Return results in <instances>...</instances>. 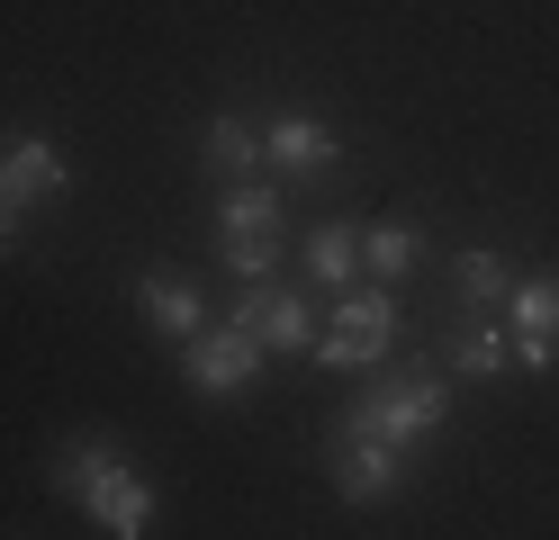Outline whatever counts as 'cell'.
<instances>
[{"label": "cell", "mask_w": 559, "mask_h": 540, "mask_svg": "<svg viewBox=\"0 0 559 540\" xmlns=\"http://www.w3.org/2000/svg\"><path fill=\"white\" fill-rule=\"evenodd\" d=\"M442 415H451V379H433V370H397V379L361 387L343 423H353V432H379L389 451H425L433 432H442Z\"/></svg>", "instance_id": "3957f363"}, {"label": "cell", "mask_w": 559, "mask_h": 540, "mask_svg": "<svg viewBox=\"0 0 559 540\" xmlns=\"http://www.w3.org/2000/svg\"><path fill=\"white\" fill-rule=\"evenodd\" d=\"M217 235H226V271L235 279H271L280 271V190L235 180V190L217 199Z\"/></svg>", "instance_id": "8992f818"}, {"label": "cell", "mask_w": 559, "mask_h": 540, "mask_svg": "<svg viewBox=\"0 0 559 540\" xmlns=\"http://www.w3.org/2000/svg\"><path fill=\"white\" fill-rule=\"evenodd\" d=\"M325 468H334V495H343V504H389V495H397V478H406V451H389L379 432L334 423Z\"/></svg>", "instance_id": "ba28073f"}, {"label": "cell", "mask_w": 559, "mask_h": 540, "mask_svg": "<svg viewBox=\"0 0 559 540\" xmlns=\"http://www.w3.org/2000/svg\"><path fill=\"white\" fill-rule=\"evenodd\" d=\"M181 379H190V396H207V406H235V396L262 379V343L243 334L235 315L226 324H199V334L181 343Z\"/></svg>", "instance_id": "5b68a950"}, {"label": "cell", "mask_w": 559, "mask_h": 540, "mask_svg": "<svg viewBox=\"0 0 559 540\" xmlns=\"http://www.w3.org/2000/svg\"><path fill=\"white\" fill-rule=\"evenodd\" d=\"M46 199H73V154H63L46 127H19L0 144V252L27 243V216Z\"/></svg>", "instance_id": "7a4b0ae2"}, {"label": "cell", "mask_w": 559, "mask_h": 540, "mask_svg": "<svg viewBox=\"0 0 559 540\" xmlns=\"http://www.w3.org/2000/svg\"><path fill=\"white\" fill-rule=\"evenodd\" d=\"M442 360H451L461 379H506V370H514V334H506V324H487V315H461V324L442 334Z\"/></svg>", "instance_id": "7c38bea8"}, {"label": "cell", "mask_w": 559, "mask_h": 540, "mask_svg": "<svg viewBox=\"0 0 559 540\" xmlns=\"http://www.w3.org/2000/svg\"><path fill=\"white\" fill-rule=\"evenodd\" d=\"M353 271H361V226L325 216V226L307 235V279H317L325 298H343V288H353Z\"/></svg>", "instance_id": "5bb4252c"}, {"label": "cell", "mask_w": 559, "mask_h": 540, "mask_svg": "<svg viewBox=\"0 0 559 540\" xmlns=\"http://www.w3.org/2000/svg\"><path fill=\"white\" fill-rule=\"evenodd\" d=\"M135 307H145V324H154L163 343H190L199 324H207V288L190 271H145V279H135Z\"/></svg>", "instance_id": "8fae6325"}, {"label": "cell", "mask_w": 559, "mask_h": 540, "mask_svg": "<svg viewBox=\"0 0 559 540\" xmlns=\"http://www.w3.org/2000/svg\"><path fill=\"white\" fill-rule=\"evenodd\" d=\"M46 487H55V495H73L109 540H145V531H154V487H145V468H127V459H118L109 432H73V442H55Z\"/></svg>", "instance_id": "6da1fadb"}, {"label": "cell", "mask_w": 559, "mask_h": 540, "mask_svg": "<svg viewBox=\"0 0 559 540\" xmlns=\"http://www.w3.org/2000/svg\"><path fill=\"white\" fill-rule=\"evenodd\" d=\"M451 288H461L469 307H506V288H514V271L497 262V252H461V262H451Z\"/></svg>", "instance_id": "2e32d148"}, {"label": "cell", "mask_w": 559, "mask_h": 540, "mask_svg": "<svg viewBox=\"0 0 559 540\" xmlns=\"http://www.w3.org/2000/svg\"><path fill=\"white\" fill-rule=\"evenodd\" d=\"M389 343H397V288L370 279V288H343V298H334V324L307 351H317L325 370H379Z\"/></svg>", "instance_id": "277c9868"}, {"label": "cell", "mask_w": 559, "mask_h": 540, "mask_svg": "<svg viewBox=\"0 0 559 540\" xmlns=\"http://www.w3.org/2000/svg\"><path fill=\"white\" fill-rule=\"evenodd\" d=\"M235 324H243L262 351H307V343H317V307H307L298 288H280V279H243Z\"/></svg>", "instance_id": "9c48e42d"}, {"label": "cell", "mask_w": 559, "mask_h": 540, "mask_svg": "<svg viewBox=\"0 0 559 540\" xmlns=\"http://www.w3.org/2000/svg\"><path fill=\"white\" fill-rule=\"evenodd\" d=\"M262 163H280L289 180H325L343 163V135L325 118H307V108H289V118H271L262 127Z\"/></svg>", "instance_id": "30bf717a"}, {"label": "cell", "mask_w": 559, "mask_h": 540, "mask_svg": "<svg viewBox=\"0 0 559 540\" xmlns=\"http://www.w3.org/2000/svg\"><path fill=\"white\" fill-rule=\"evenodd\" d=\"M415 262H425V243H415V226H406V216H379V226H361V271L370 279H406Z\"/></svg>", "instance_id": "9a60e30c"}, {"label": "cell", "mask_w": 559, "mask_h": 540, "mask_svg": "<svg viewBox=\"0 0 559 540\" xmlns=\"http://www.w3.org/2000/svg\"><path fill=\"white\" fill-rule=\"evenodd\" d=\"M199 163L217 171L226 190H235V180H253V171H262V127H243V118H207V127H199Z\"/></svg>", "instance_id": "4fadbf2b"}, {"label": "cell", "mask_w": 559, "mask_h": 540, "mask_svg": "<svg viewBox=\"0 0 559 540\" xmlns=\"http://www.w3.org/2000/svg\"><path fill=\"white\" fill-rule=\"evenodd\" d=\"M506 334H514V370H559V271H514L506 288Z\"/></svg>", "instance_id": "52a82bcc"}]
</instances>
